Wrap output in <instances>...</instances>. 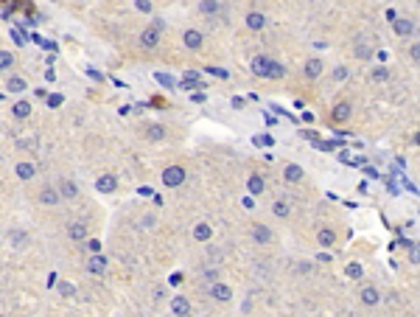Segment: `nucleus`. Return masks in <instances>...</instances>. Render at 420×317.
<instances>
[{
  "instance_id": "nucleus-1",
  "label": "nucleus",
  "mask_w": 420,
  "mask_h": 317,
  "mask_svg": "<svg viewBox=\"0 0 420 317\" xmlns=\"http://www.w3.org/2000/svg\"><path fill=\"white\" fill-rule=\"evenodd\" d=\"M162 183H165L168 188L182 185V183H185V169H182V166H168V169L162 171Z\"/></svg>"
},
{
  "instance_id": "nucleus-2",
  "label": "nucleus",
  "mask_w": 420,
  "mask_h": 317,
  "mask_svg": "<svg viewBox=\"0 0 420 317\" xmlns=\"http://www.w3.org/2000/svg\"><path fill=\"white\" fill-rule=\"evenodd\" d=\"M171 311H174V317H188L191 314V303H188V298H182V295L171 298Z\"/></svg>"
},
{
  "instance_id": "nucleus-3",
  "label": "nucleus",
  "mask_w": 420,
  "mask_h": 317,
  "mask_svg": "<svg viewBox=\"0 0 420 317\" xmlns=\"http://www.w3.org/2000/svg\"><path fill=\"white\" fill-rule=\"evenodd\" d=\"M269 65H272V59H266V56H255V59H252V73L269 79Z\"/></svg>"
},
{
  "instance_id": "nucleus-4",
  "label": "nucleus",
  "mask_w": 420,
  "mask_h": 317,
  "mask_svg": "<svg viewBox=\"0 0 420 317\" xmlns=\"http://www.w3.org/2000/svg\"><path fill=\"white\" fill-rule=\"evenodd\" d=\"M59 200H62V194L54 188V185H48V188L39 191V202L42 205H59Z\"/></svg>"
},
{
  "instance_id": "nucleus-5",
  "label": "nucleus",
  "mask_w": 420,
  "mask_h": 317,
  "mask_svg": "<svg viewBox=\"0 0 420 317\" xmlns=\"http://www.w3.org/2000/svg\"><path fill=\"white\" fill-rule=\"evenodd\" d=\"M392 28H395L398 37H409V34H414V23L412 20H406V17H398L395 23H392Z\"/></svg>"
},
{
  "instance_id": "nucleus-6",
  "label": "nucleus",
  "mask_w": 420,
  "mask_h": 317,
  "mask_svg": "<svg viewBox=\"0 0 420 317\" xmlns=\"http://www.w3.org/2000/svg\"><path fill=\"white\" fill-rule=\"evenodd\" d=\"M14 174H17L20 180H34L36 166H34V163H28V160H23V163H17V166H14Z\"/></svg>"
},
{
  "instance_id": "nucleus-7",
  "label": "nucleus",
  "mask_w": 420,
  "mask_h": 317,
  "mask_svg": "<svg viewBox=\"0 0 420 317\" xmlns=\"http://www.w3.org/2000/svg\"><path fill=\"white\" fill-rule=\"evenodd\" d=\"M96 188L104 191V194H112V191L118 188V180H115L112 174H101V177L96 180Z\"/></svg>"
},
{
  "instance_id": "nucleus-8",
  "label": "nucleus",
  "mask_w": 420,
  "mask_h": 317,
  "mask_svg": "<svg viewBox=\"0 0 420 317\" xmlns=\"http://www.w3.org/2000/svg\"><path fill=\"white\" fill-rule=\"evenodd\" d=\"M87 272H90V275L107 272V258H104V256H90V261H87Z\"/></svg>"
},
{
  "instance_id": "nucleus-9",
  "label": "nucleus",
  "mask_w": 420,
  "mask_h": 317,
  "mask_svg": "<svg viewBox=\"0 0 420 317\" xmlns=\"http://www.w3.org/2000/svg\"><path fill=\"white\" fill-rule=\"evenodd\" d=\"M157 43H160V31L157 28H146L143 34H140V45H143V48H157Z\"/></svg>"
},
{
  "instance_id": "nucleus-10",
  "label": "nucleus",
  "mask_w": 420,
  "mask_h": 317,
  "mask_svg": "<svg viewBox=\"0 0 420 317\" xmlns=\"http://www.w3.org/2000/svg\"><path fill=\"white\" fill-rule=\"evenodd\" d=\"M252 239L258 244H269L272 242V230L266 225H252Z\"/></svg>"
},
{
  "instance_id": "nucleus-11",
  "label": "nucleus",
  "mask_w": 420,
  "mask_h": 317,
  "mask_svg": "<svg viewBox=\"0 0 420 317\" xmlns=\"http://www.w3.org/2000/svg\"><path fill=\"white\" fill-rule=\"evenodd\" d=\"M330 118H333V124H342V121H348L350 118V104H336L333 110H330Z\"/></svg>"
},
{
  "instance_id": "nucleus-12",
  "label": "nucleus",
  "mask_w": 420,
  "mask_h": 317,
  "mask_svg": "<svg viewBox=\"0 0 420 317\" xmlns=\"http://www.w3.org/2000/svg\"><path fill=\"white\" fill-rule=\"evenodd\" d=\"M193 239H196V242H210V239H213V227H210L207 222H199V225L193 227Z\"/></svg>"
},
{
  "instance_id": "nucleus-13",
  "label": "nucleus",
  "mask_w": 420,
  "mask_h": 317,
  "mask_svg": "<svg viewBox=\"0 0 420 317\" xmlns=\"http://www.w3.org/2000/svg\"><path fill=\"white\" fill-rule=\"evenodd\" d=\"M210 295H213L216 300H222V303H224V300H230V298H233V289H230L227 284H213V287H210Z\"/></svg>"
},
{
  "instance_id": "nucleus-14",
  "label": "nucleus",
  "mask_w": 420,
  "mask_h": 317,
  "mask_svg": "<svg viewBox=\"0 0 420 317\" xmlns=\"http://www.w3.org/2000/svg\"><path fill=\"white\" fill-rule=\"evenodd\" d=\"M283 180H286V183H300V180H303V166H297V163L286 166V171H283Z\"/></svg>"
},
{
  "instance_id": "nucleus-15",
  "label": "nucleus",
  "mask_w": 420,
  "mask_h": 317,
  "mask_svg": "<svg viewBox=\"0 0 420 317\" xmlns=\"http://www.w3.org/2000/svg\"><path fill=\"white\" fill-rule=\"evenodd\" d=\"M266 25V17L261 12H249L246 14V28H252V31H261Z\"/></svg>"
},
{
  "instance_id": "nucleus-16",
  "label": "nucleus",
  "mask_w": 420,
  "mask_h": 317,
  "mask_svg": "<svg viewBox=\"0 0 420 317\" xmlns=\"http://www.w3.org/2000/svg\"><path fill=\"white\" fill-rule=\"evenodd\" d=\"M182 39H185V45H188V48H191V51H199V48H202V34H199V31H185V37H182Z\"/></svg>"
},
{
  "instance_id": "nucleus-17",
  "label": "nucleus",
  "mask_w": 420,
  "mask_h": 317,
  "mask_svg": "<svg viewBox=\"0 0 420 317\" xmlns=\"http://www.w3.org/2000/svg\"><path fill=\"white\" fill-rule=\"evenodd\" d=\"M12 115H14V118H28V115H31V101L20 98V101L12 107Z\"/></svg>"
},
{
  "instance_id": "nucleus-18",
  "label": "nucleus",
  "mask_w": 420,
  "mask_h": 317,
  "mask_svg": "<svg viewBox=\"0 0 420 317\" xmlns=\"http://www.w3.org/2000/svg\"><path fill=\"white\" fill-rule=\"evenodd\" d=\"M378 300H381L378 289H372V287H364V289H361V303H364V306H375Z\"/></svg>"
},
{
  "instance_id": "nucleus-19",
  "label": "nucleus",
  "mask_w": 420,
  "mask_h": 317,
  "mask_svg": "<svg viewBox=\"0 0 420 317\" xmlns=\"http://www.w3.org/2000/svg\"><path fill=\"white\" fill-rule=\"evenodd\" d=\"M67 236H70L73 242H81V239H87V227H84L81 222H73V225L67 227Z\"/></svg>"
},
{
  "instance_id": "nucleus-20",
  "label": "nucleus",
  "mask_w": 420,
  "mask_h": 317,
  "mask_svg": "<svg viewBox=\"0 0 420 317\" xmlns=\"http://www.w3.org/2000/svg\"><path fill=\"white\" fill-rule=\"evenodd\" d=\"M59 194L67 196V200H73V196L78 194V185L73 183V180H62V183H59Z\"/></svg>"
},
{
  "instance_id": "nucleus-21",
  "label": "nucleus",
  "mask_w": 420,
  "mask_h": 317,
  "mask_svg": "<svg viewBox=\"0 0 420 317\" xmlns=\"http://www.w3.org/2000/svg\"><path fill=\"white\" fill-rule=\"evenodd\" d=\"M246 188H249V194H264V177H258V174H252L249 180H246Z\"/></svg>"
},
{
  "instance_id": "nucleus-22",
  "label": "nucleus",
  "mask_w": 420,
  "mask_h": 317,
  "mask_svg": "<svg viewBox=\"0 0 420 317\" xmlns=\"http://www.w3.org/2000/svg\"><path fill=\"white\" fill-rule=\"evenodd\" d=\"M317 242H319V244H322V247H330V244H333V242H336V233H333V230H330V227H322V230H319V233H317Z\"/></svg>"
},
{
  "instance_id": "nucleus-23",
  "label": "nucleus",
  "mask_w": 420,
  "mask_h": 317,
  "mask_svg": "<svg viewBox=\"0 0 420 317\" xmlns=\"http://www.w3.org/2000/svg\"><path fill=\"white\" fill-rule=\"evenodd\" d=\"M319 73H322V62H319V59H308L306 62V76H308V79H317Z\"/></svg>"
},
{
  "instance_id": "nucleus-24",
  "label": "nucleus",
  "mask_w": 420,
  "mask_h": 317,
  "mask_svg": "<svg viewBox=\"0 0 420 317\" xmlns=\"http://www.w3.org/2000/svg\"><path fill=\"white\" fill-rule=\"evenodd\" d=\"M6 90H9V93H25V79H20V76H12V79L6 82Z\"/></svg>"
},
{
  "instance_id": "nucleus-25",
  "label": "nucleus",
  "mask_w": 420,
  "mask_h": 317,
  "mask_svg": "<svg viewBox=\"0 0 420 317\" xmlns=\"http://www.w3.org/2000/svg\"><path fill=\"white\" fill-rule=\"evenodd\" d=\"M370 79H372V82H387V79H390V67H384V65L372 67V70H370Z\"/></svg>"
},
{
  "instance_id": "nucleus-26",
  "label": "nucleus",
  "mask_w": 420,
  "mask_h": 317,
  "mask_svg": "<svg viewBox=\"0 0 420 317\" xmlns=\"http://www.w3.org/2000/svg\"><path fill=\"white\" fill-rule=\"evenodd\" d=\"M146 138H149V140H162V138H165V127H160V124H151V127L146 129Z\"/></svg>"
},
{
  "instance_id": "nucleus-27",
  "label": "nucleus",
  "mask_w": 420,
  "mask_h": 317,
  "mask_svg": "<svg viewBox=\"0 0 420 317\" xmlns=\"http://www.w3.org/2000/svg\"><path fill=\"white\" fill-rule=\"evenodd\" d=\"M56 292L65 295V298H73V295H76V287H73V284H67V281H59V284H56Z\"/></svg>"
},
{
  "instance_id": "nucleus-28",
  "label": "nucleus",
  "mask_w": 420,
  "mask_h": 317,
  "mask_svg": "<svg viewBox=\"0 0 420 317\" xmlns=\"http://www.w3.org/2000/svg\"><path fill=\"white\" fill-rule=\"evenodd\" d=\"M252 143H255V146H272V143H275V138H272L269 132H261V135H255V138H252Z\"/></svg>"
},
{
  "instance_id": "nucleus-29",
  "label": "nucleus",
  "mask_w": 420,
  "mask_h": 317,
  "mask_svg": "<svg viewBox=\"0 0 420 317\" xmlns=\"http://www.w3.org/2000/svg\"><path fill=\"white\" fill-rule=\"evenodd\" d=\"M9 242H12L14 247H20V250H23V247H25V233L23 230H12V233H9Z\"/></svg>"
},
{
  "instance_id": "nucleus-30",
  "label": "nucleus",
  "mask_w": 420,
  "mask_h": 317,
  "mask_svg": "<svg viewBox=\"0 0 420 317\" xmlns=\"http://www.w3.org/2000/svg\"><path fill=\"white\" fill-rule=\"evenodd\" d=\"M361 275H364V269H361V264H359V261H350V264H348V278L359 281Z\"/></svg>"
},
{
  "instance_id": "nucleus-31",
  "label": "nucleus",
  "mask_w": 420,
  "mask_h": 317,
  "mask_svg": "<svg viewBox=\"0 0 420 317\" xmlns=\"http://www.w3.org/2000/svg\"><path fill=\"white\" fill-rule=\"evenodd\" d=\"M280 76H286V67H283L280 62H272L269 65V79H280Z\"/></svg>"
},
{
  "instance_id": "nucleus-32",
  "label": "nucleus",
  "mask_w": 420,
  "mask_h": 317,
  "mask_svg": "<svg viewBox=\"0 0 420 317\" xmlns=\"http://www.w3.org/2000/svg\"><path fill=\"white\" fill-rule=\"evenodd\" d=\"M199 9H202L204 14H216L219 12V3H216V0H202V3H199Z\"/></svg>"
},
{
  "instance_id": "nucleus-33",
  "label": "nucleus",
  "mask_w": 420,
  "mask_h": 317,
  "mask_svg": "<svg viewBox=\"0 0 420 317\" xmlns=\"http://www.w3.org/2000/svg\"><path fill=\"white\" fill-rule=\"evenodd\" d=\"M185 85H188V87H191V85L202 87V82H199V73H196V70H185Z\"/></svg>"
},
{
  "instance_id": "nucleus-34",
  "label": "nucleus",
  "mask_w": 420,
  "mask_h": 317,
  "mask_svg": "<svg viewBox=\"0 0 420 317\" xmlns=\"http://www.w3.org/2000/svg\"><path fill=\"white\" fill-rule=\"evenodd\" d=\"M348 76H350V70H348V67H345V65L333 67V79H336V82H345V79H348Z\"/></svg>"
},
{
  "instance_id": "nucleus-35",
  "label": "nucleus",
  "mask_w": 420,
  "mask_h": 317,
  "mask_svg": "<svg viewBox=\"0 0 420 317\" xmlns=\"http://www.w3.org/2000/svg\"><path fill=\"white\" fill-rule=\"evenodd\" d=\"M12 65H14V56L9 54V51H3V54H0V67H3V70H9Z\"/></svg>"
},
{
  "instance_id": "nucleus-36",
  "label": "nucleus",
  "mask_w": 420,
  "mask_h": 317,
  "mask_svg": "<svg viewBox=\"0 0 420 317\" xmlns=\"http://www.w3.org/2000/svg\"><path fill=\"white\" fill-rule=\"evenodd\" d=\"M272 214L275 216H288V205L286 202H275V205H272Z\"/></svg>"
},
{
  "instance_id": "nucleus-37",
  "label": "nucleus",
  "mask_w": 420,
  "mask_h": 317,
  "mask_svg": "<svg viewBox=\"0 0 420 317\" xmlns=\"http://www.w3.org/2000/svg\"><path fill=\"white\" fill-rule=\"evenodd\" d=\"M87 247H90L93 256H101V242H98V239H90V242H87Z\"/></svg>"
},
{
  "instance_id": "nucleus-38",
  "label": "nucleus",
  "mask_w": 420,
  "mask_h": 317,
  "mask_svg": "<svg viewBox=\"0 0 420 317\" xmlns=\"http://www.w3.org/2000/svg\"><path fill=\"white\" fill-rule=\"evenodd\" d=\"M135 9L138 12H151V3L149 0H135Z\"/></svg>"
},
{
  "instance_id": "nucleus-39",
  "label": "nucleus",
  "mask_w": 420,
  "mask_h": 317,
  "mask_svg": "<svg viewBox=\"0 0 420 317\" xmlns=\"http://www.w3.org/2000/svg\"><path fill=\"white\" fill-rule=\"evenodd\" d=\"M157 82H160V85H165V87H174V79H171V76H165V73H157Z\"/></svg>"
},
{
  "instance_id": "nucleus-40",
  "label": "nucleus",
  "mask_w": 420,
  "mask_h": 317,
  "mask_svg": "<svg viewBox=\"0 0 420 317\" xmlns=\"http://www.w3.org/2000/svg\"><path fill=\"white\" fill-rule=\"evenodd\" d=\"M409 56H412L414 62H420V43H414L412 48H409Z\"/></svg>"
},
{
  "instance_id": "nucleus-41",
  "label": "nucleus",
  "mask_w": 420,
  "mask_h": 317,
  "mask_svg": "<svg viewBox=\"0 0 420 317\" xmlns=\"http://www.w3.org/2000/svg\"><path fill=\"white\" fill-rule=\"evenodd\" d=\"M62 101H65L62 96H48V107H59Z\"/></svg>"
},
{
  "instance_id": "nucleus-42",
  "label": "nucleus",
  "mask_w": 420,
  "mask_h": 317,
  "mask_svg": "<svg viewBox=\"0 0 420 317\" xmlns=\"http://www.w3.org/2000/svg\"><path fill=\"white\" fill-rule=\"evenodd\" d=\"M210 73H216L219 79H227V70H222V67H207Z\"/></svg>"
},
{
  "instance_id": "nucleus-43",
  "label": "nucleus",
  "mask_w": 420,
  "mask_h": 317,
  "mask_svg": "<svg viewBox=\"0 0 420 317\" xmlns=\"http://www.w3.org/2000/svg\"><path fill=\"white\" fill-rule=\"evenodd\" d=\"M409 261H412V264H417V261H420V250H417V247H414V250L409 253Z\"/></svg>"
},
{
  "instance_id": "nucleus-44",
  "label": "nucleus",
  "mask_w": 420,
  "mask_h": 317,
  "mask_svg": "<svg viewBox=\"0 0 420 317\" xmlns=\"http://www.w3.org/2000/svg\"><path fill=\"white\" fill-rule=\"evenodd\" d=\"M140 225H143V227H151V225H154V216H146V219L140 222Z\"/></svg>"
},
{
  "instance_id": "nucleus-45",
  "label": "nucleus",
  "mask_w": 420,
  "mask_h": 317,
  "mask_svg": "<svg viewBox=\"0 0 420 317\" xmlns=\"http://www.w3.org/2000/svg\"><path fill=\"white\" fill-rule=\"evenodd\" d=\"M36 93V98H45V101H48V90H42V87H39V90H34Z\"/></svg>"
},
{
  "instance_id": "nucleus-46",
  "label": "nucleus",
  "mask_w": 420,
  "mask_h": 317,
  "mask_svg": "<svg viewBox=\"0 0 420 317\" xmlns=\"http://www.w3.org/2000/svg\"><path fill=\"white\" fill-rule=\"evenodd\" d=\"M387 17H390V23H395V20H398V12H395V9H390V12H387Z\"/></svg>"
},
{
  "instance_id": "nucleus-47",
  "label": "nucleus",
  "mask_w": 420,
  "mask_h": 317,
  "mask_svg": "<svg viewBox=\"0 0 420 317\" xmlns=\"http://www.w3.org/2000/svg\"><path fill=\"white\" fill-rule=\"evenodd\" d=\"M414 143H417V146H420V129H417V132H414Z\"/></svg>"
}]
</instances>
